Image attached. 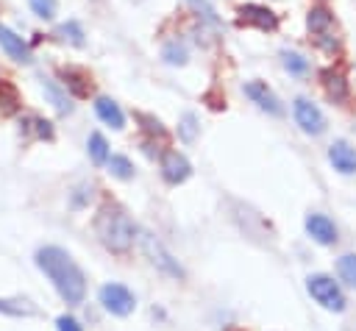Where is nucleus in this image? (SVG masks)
Masks as SVG:
<instances>
[{"mask_svg":"<svg viewBox=\"0 0 356 331\" xmlns=\"http://www.w3.org/2000/svg\"><path fill=\"white\" fill-rule=\"evenodd\" d=\"M36 267L50 278V284L56 286V292L61 295L64 303L78 306L86 298V275L78 267V261L58 245H44L36 250L33 256Z\"/></svg>","mask_w":356,"mask_h":331,"instance_id":"f257e3e1","label":"nucleus"},{"mask_svg":"<svg viewBox=\"0 0 356 331\" xmlns=\"http://www.w3.org/2000/svg\"><path fill=\"white\" fill-rule=\"evenodd\" d=\"M92 228H95L97 242L106 250H111V253H128L131 245H134V239H136V234H139V228L134 225V220L128 217V211L120 203H114V200H106L95 211Z\"/></svg>","mask_w":356,"mask_h":331,"instance_id":"f03ea898","label":"nucleus"},{"mask_svg":"<svg viewBox=\"0 0 356 331\" xmlns=\"http://www.w3.org/2000/svg\"><path fill=\"white\" fill-rule=\"evenodd\" d=\"M136 239H139V248H142V253L147 256V261L156 267V270H161L164 275H170V278H186V270L181 267V261L164 248V242L156 236V234H150V231H139L136 234Z\"/></svg>","mask_w":356,"mask_h":331,"instance_id":"7ed1b4c3","label":"nucleus"},{"mask_svg":"<svg viewBox=\"0 0 356 331\" xmlns=\"http://www.w3.org/2000/svg\"><path fill=\"white\" fill-rule=\"evenodd\" d=\"M306 289H309V295H312L323 309H328V312H345V306H348L342 286H339L331 275H325V273L309 275V278H306Z\"/></svg>","mask_w":356,"mask_h":331,"instance_id":"20e7f679","label":"nucleus"},{"mask_svg":"<svg viewBox=\"0 0 356 331\" xmlns=\"http://www.w3.org/2000/svg\"><path fill=\"white\" fill-rule=\"evenodd\" d=\"M97 300L103 303V309H106V312H111V314H117V317L131 314V312H134V306H136L134 292H131L128 286H122V284H114V281L100 286Z\"/></svg>","mask_w":356,"mask_h":331,"instance_id":"39448f33","label":"nucleus"},{"mask_svg":"<svg viewBox=\"0 0 356 331\" xmlns=\"http://www.w3.org/2000/svg\"><path fill=\"white\" fill-rule=\"evenodd\" d=\"M236 25H250L264 33H273L278 31V14L261 3H245L236 8Z\"/></svg>","mask_w":356,"mask_h":331,"instance_id":"423d86ee","label":"nucleus"},{"mask_svg":"<svg viewBox=\"0 0 356 331\" xmlns=\"http://www.w3.org/2000/svg\"><path fill=\"white\" fill-rule=\"evenodd\" d=\"M292 114H295V122L300 125L303 134H309V136H320V134L325 131V114H323L312 100L298 97V100L292 103Z\"/></svg>","mask_w":356,"mask_h":331,"instance_id":"0eeeda50","label":"nucleus"},{"mask_svg":"<svg viewBox=\"0 0 356 331\" xmlns=\"http://www.w3.org/2000/svg\"><path fill=\"white\" fill-rule=\"evenodd\" d=\"M159 167H161V178L170 184V186H178L184 184L189 175H192V164L184 153L178 150H164L161 159H159Z\"/></svg>","mask_w":356,"mask_h":331,"instance_id":"6e6552de","label":"nucleus"},{"mask_svg":"<svg viewBox=\"0 0 356 331\" xmlns=\"http://www.w3.org/2000/svg\"><path fill=\"white\" fill-rule=\"evenodd\" d=\"M320 83H323V89H325V95H328L331 103H337V106L348 103V97H350V83H348V78H345L339 70H334V67L320 70Z\"/></svg>","mask_w":356,"mask_h":331,"instance_id":"1a4fd4ad","label":"nucleus"},{"mask_svg":"<svg viewBox=\"0 0 356 331\" xmlns=\"http://www.w3.org/2000/svg\"><path fill=\"white\" fill-rule=\"evenodd\" d=\"M61 75V86L72 95V97H89L92 95V75L83 70V67H61L58 70Z\"/></svg>","mask_w":356,"mask_h":331,"instance_id":"9d476101","label":"nucleus"},{"mask_svg":"<svg viewBox=\"0 0 356 331\" xmlns=\"http://www.w3.org/2000/svg\"><path fill=\"white\" fill-rule=\"evenodd\" d=\"M245 95H248L261 111H267V114H273V117H278V114L284 111L281 100L275 97V92H273L264 81H248V83H245Z\"/></svg>","mask_w":356,"mask_h":331,"instance_id":"9b49d317","label":"nucleus"},{"mask_svg":"<svg viewBox=\"0 0 356 331\" xmlns=\"http://www.w3.org/2000/svg\"><path fill=\"white\" fill-rule=\"evenodd\" d=\"M328 161L334 164L337 172L342 175H353L356 172V147L345 139H334L328 145Z\"/></svg>","mask_w":356,"mask_h":331,"instance_id":"f8f14e48","label":"nucleus"},{"mask_svg":"<svg viewBox=\"0 0 356 331\" xmlns=\"http://www.w3.org/2000/svg\"><path fill=\"white\" fill-rule=\"evenodd\" d=\"M306 234L317 242V245H334L339 236H337V225L325 217V214H320V211H312V214H306Z\"/></svg>","mask_w":356,"mask_h":331,"instance_id":"ddd939ff","label":"nucleus"},{"mask_svg":"<svg viewBox=\"0 0 356 331\" xmlns=\"http://www.w3.org/2000/svg\"><path fill=\"white\" fill-rule=\"evenodd\" d=\"M0 47L8 53V58H14L19 64H31L33 61V53H31L28 42L22 36H17L8 25H0Z\"/></svg>","mask_w":356,"mask_h":331,"instance_id":"4468645a","label":"nucleus"},{"mask_svg":"<svg viewBox=\"0 0 356 331\" xmlns=\"http://www.w3.org/2000/svg\"><path fill=\"white\" fill-rule=\"evenodd\" d=\"M95 114H97L106 125H111L114 131H122V128H125V114H122V108H120L111 97H97V100H95Z\"/></svg>","mask_w":356,"mask_h":331,"instance_id":"2eb2a0df","label":"nucleus"},{"mask_svg":"<svg viewBox=\"0 0 356 331\" xmlns=\"http://www.w3.org/2000/svg\"><path fill=\"white\" fill-rule=\"evenodd\" d=\"M306 25H309V31L314 36H320V33H331L337 22H334V14L325 6H312L309 8V17H306Z\"/></svg>","mask_w":356,"mask_h":331,"instance_id":"dca6fc26","label":"nucleus"},{"mask_svg":"<svg viewBox=\"0 0 356 331\" xmlns=\"http://www.w3.org/2000/svg\"><path fill=\"white\" fill-rule=\"evenodd\" d=\"M19 106H22V97H19L17 86H14L11 81H3V78H0V117L17 114Z\"/></svg>","mask_w":356,"mask_h":331,"instance_id":"f3484780","label":"nucleus"},{"mask_svg":"<svg viewBox=\"0 0 356 331\" xmlns=\"http://www.w3.org/2000/svg\"><path fill=\"white\" fill-rule=\"evenodd\" d=\"M42 92H44V97L53 103V108H56L58 114H70V111H72V103H70L64 86H58V83H53V81H42Z\"/></svg>","mask_w":356,"mask_h":331,"instance_id":"a211bd4d","label":"nucleus"},{"mask_svg":"<svg viewBox=\"0 0 356 331\" xmlns=\"http://www.w3.org/2000/svg\"><path fill=\"white\" fill-rule=\"evenodd\" d=\"M136 122H142V131L147 134V139H150V142H167V128L161 125V120H159V117L136 111Z\"/></svg>","mask_w":356,"mask_h":331,"instance_id":"6ab92c4d","label":"nucleus"},{"mask_svg":"<svg viewBox=\"0 0 356 331\" xmlns=\"http://www.w3.org/2000/svg\"><path fill=\"white\" fill-rule=\"evenodd\" d=\"M186 3H189V8L197 14V19H200V22H206V25H211V28H220V25H222V19H220L217 8H214L209 0H186Z\"/></svg>","mask_w":356,"mask_h":331,"instance_id":"aec40b11","label":"nucleus"},{"mask_svg":"<svg viewBox=\"0 0 356 331\" xmlns=\"http://www.w3.org/2000/svg\"><path fill=\"white\" fill-rule=\"evenodd\" d=\"M86 150H89V159L95 161V164H106L108 161V142H106V136L103 134H89V142H86Z\"/></svg>","mask_w":356,"mask_h":331,"instance_id":"412c9836","label":"nucleus"},{"mask_svg":"<svg viewBox=\"0 0 356 331\" xmlns=\"http://www.w3.org/2000/svg\"><path fill=\"white\" fill-rule=\"evenodd\" d=\"M0 312L11 314V317H33L36 314V309L22 298H0Z\"/></svg>","mask_w":356,"mask_h":331,"instance_id":"4be33fe9","label":"nucleus"},{"mask_svg":"<svg viewBox=\"0 0 356 331\" xmlns=\"http://www.w3.org/2000/svg\"><path fill=\"white\" fill-rule=\"evenodd\" d=\"M56 33H58L64 42H70L72 47H83V45H86V33H83V28H81L75 19H67V22H61Z\"/></svg>","mask_w":356,"mask_h":331,"instance_id":"5701e85b","label":"nucleus"},{"mask_svg":"<svg viewBox=\"0 0 356 331\" xmlns=\"http://www.w3.org/2000/svg\"><path fill=\"white\" fill-rule=\"evenodd\" d=\"M106 167H108V172L114 175V178H120V181H131L134 178V164H131V159L128 156H108V161H106Z\"/></svg>","mask_w":356,"mask_h":331,"instance_id":"b1692460","label":"nucleus"},{"mask_svg":"<svg viewBox=\"0 0 356 331\" xmlns=\"http://www.w3.org/2000/svg\"><path fill=\"white\" fill-rule=\"evenodd\" d=\"M337 273H339V278H342L348 286L356 289V253L339 256V259H337Z\"/></svg>","mask_w":356,"mask_h":331,"instance_id":"393cba45","label":"nucleus"},{"mask_svg":"<svg viewBox=\"0 0 356 331\" xmlns=\"http://www.w3.org/2000/svg\"><path fill=\"white\" fill-rule=\"evenodd\" d=\"M161 58L167 61V64H172V67H184L186 64V47L181 45V42H167L164 47H161Z\"/></svg>","mask_w":356,"mask_h":331,"instance_id":"a878e982","label":"nucleus"},{"mask_svg":"<svg viewBox=\"0 0 356 331\" xmlns=\"http://www.w3.org/2000/svg\"><path fill=\"white\" fill-rule=\"evenodd\" d=\"M281 58H284V67H286L289 75H306V72H309V61H306L300 53H295V50H284Z\"/></svg>","mask_w":356,"mask_h":331,"instance_id":"bb28decb","label":"nucleus"},{"mask_svg":"<svg viewBox=\"0 0 356 331\" xmlns=\"http://www.w3.org/2000/svg\"><path fill=\"white\" fill-rule=\"evenodd\" d=\"M197 117L192 114V111H186L181 120H178V136L184 139V142H195V136H197Z\"/></svg>","mask_w":356,"mask_h":331,"instance_id":"cd10ccee","label":"nucleus"},{"mask_svg":"<svg viewBox=\"0 0 356 331\" xmlns=\"http://www.w3.org/2000/svg\"><path fill=\"white\" fill-rule=\"evenodd\" d=\"M33 14L42 17V19H53L56 17V0H28Z\"/></svg>","mask_w":356,"mask_h":331,"instance_id":"c85d7f7f","label":"nucleus"},{"mask_svg":"<svg viewBox=\"0 0 356 331\" xmlns=\"http://www.w3.org/2000/svg\"><path fill=\"white\" fill-rule=\"evenodd\" d=\"M31 122H33V134L39 136V139H53L56 136V131H53V122L50 120H44V117H31Z\"/></svg>","mask_w":356,"mask_h":331,"instance_id":"c756f323","label":"nucleus"},{"mask_svg":"<svg viewBox=\"0 0 356 331\" xmlns=\"http://www.w3.org/2000/svg\"><path fill=\"white\" fill-rule=\"evenodd\" d=\"M56 331H83V328L72 314H61V317H56Z\"/></svg>","mask_w":356,"mask_h":331,"instance_id":"7c9ffc66","label":"nucleus"},{"mask_svg":"<svg viewBox=\"0 0 356 331\" xmlns=\"http://www.w3.org/2000/svg\"><path fill=\"white\" fill-rule=\"evenodd\" d=\"M228 331H242V328H228Z\"/></svg>","mask_w":356,"mask_h":331,"instance_id":"2f4dec72","label":"nucleus"}]
</instances>
